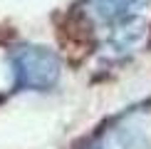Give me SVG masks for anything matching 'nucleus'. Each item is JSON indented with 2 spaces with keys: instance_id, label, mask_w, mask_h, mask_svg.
Returning a JSON list of instances; mask_svg holds the SVG:
<instances>
[{
  "instance_id": "2",
  "label": "nucleus",
  "mask_w": 151,
  "mask_h": 149,
  "mask_svg": "<svg viewBox=\"0 0 151 149\" xmlns=\"http://www.w3.org/2000/svg\"><path fill=\"white\" fill-rule=\"evenodd\" d=\"M146 5H151V0H87L89 12L109 27H119L136 20V15Z\"/></svg>"
},
{
  "instance_id": "3",
  "label": "nucleus",
  "mask_w": 151,
  "mask_h": 149,
  "mask_svg": "<svg viewBox=\"0 0 151 149\" xmlns=\"http://www.w3.org/2000/svg\"><path fill=\"white\" fill-rule=\"evenodd\" d=\"M127 144H129L127 129L114 127V129H106L102 137H97L87 149H127Z\"/></svg>"
},
{
  "instance_id": "1",
  "label": "nucleus",
  "mask_w": 151,
  "mask_h": 149,
  "mask_svg": "<svg viewBox=\"0 0 151 149\" xmlns=\"http://www.w3.org/2000/svg\"><path fill=\"white\" fill-rule=\"evenodd\" d=\"M10 70H12V90H32L45 92L52 90L60 82L62 62L50 47L42 45H17L8 55Z\"/></svg>"
},
{
  "instance_id": "4",
  "label": "nucleus",
  "mask_w": 151,
  "mask_h": 149,
  "mask_svg": "<svg viewBox=\"0 0 151 149\" xmlns=\"http://www.w3.org/2000/svg\"><path fill=\"white\" fill-rule=\"evenodd\" d=\"M0 99H3V97H0Z\"/></svg>"
}]
</instances>
